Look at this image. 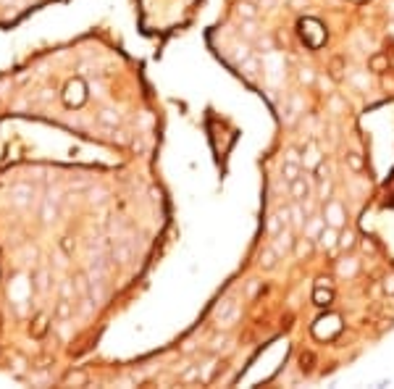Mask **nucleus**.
Wrapping results in <instances>:
<instances>
[{"instance_id": "f257e3e1", "label": "nucleus", "mask_w": 394, "mask_h": 389, "mask_svg": "<svg viewBox=\"0 0 394 389\" xmlns=\"http://www.w3.org/2000/svg\"><path fill=\"white\" fill-rule=\"evenodd\" d=\"M239 303H234V300H224L221 305L216 308V318H218V326L221 329H231L237 321H239Z\"/></svg>"}, {"instance_id": "f03ea898", "label": "nucleus", "mask_w": 394, "mask_h": 389, "mask_svg": "<svg viewBox=\"0 0 394 389\" xmlns=\"http://www.w3.org/2000/svg\"><path fill=\"white\" fill-rule=\"evenodd\" d=\"M323 219H326L329 226L342 229V226L347 224V208H344L339 200H329V203H326V211H323Z\"/></svg>"}, {"instance_id": "7ed1b4c3", "label": "nucleus", "mask_w": 394, "mask_h": 389, "mask_svg": "<svg viewBox=\"0 0 394 389\" xmlns=\"http://www.w3.org/2000/svg\"><path fill=\"white\" fill-rule=\"evenodd\" d=\"M294 242H297V239H294V229L286 226V229H281V232L273 237V250L279 255H289L294 250Z\"/></svg>"}, {"instance_id": "20e7f679", "label": "nucleus", "mask_w": 394, "mask_h": 389, "mask_svg": "<svg viewBox=\"0 0 394 389\" xmlns=\"http://www.w3.org/2000/svg\"><path fill=\"white\" fill-rule=\"evenodd\" d=\"M305 224H308V211L300 200H294L289 205V226H292L294 232H305Z\"/></svg>"}, {"instance_id": "39448f33", "label": "nucleus", "mask_w": 394, "mask_h": 389, "mask_svg": "<svg viewBox=\"0 0 394 389\" xmlns=\"http://www.w3.org/2000/svg\"><path fill=\"white\" fill-rule=\"evenodd\" d=\"M32 194H34V187L27 184V181H19V184L11 187V203L19 205V208H24V205L32 200Z\"/></svg>"}, {"instance_id": "423d86ee", "label": "nucleus", "mask_w": 394, "mask_h": 389, "mask_svg": "<svg viewBox=\"0 0 394 389\" xmlns=\"http://www.w3.org/2000/svg\"><path fill=\"white\" fill-rule=\"evenodd\" d=\"M318 245L323 250H334V247H339V229H334V226H323V232L318 234Z\"/></svg>"}, {"instance_id": "0eeeda50", "label": "nucleus", "mask_w": 394, "mask_h": 389, "mask_svg": "<svg viewBox=\"0 0 394 389\" xmlns=\"http://www.w3.org/2000/svg\"><path fill=\"white\" fill-rule=\"evenodd\" d=\"M289 194H292V200L305 203V200H308V194H310L308 179H305V176H297L294 181H289Z\"/></svg>"}, {"instance_id": "6e6552de", "label": "nucleus", "mask_w": 394, "mask_h": 389, "mask_svg": "<svg viewBox=\"0 0 394 389\" xmlns=\"http://www.w3.org/2000/svg\"><path fill=\"white\" fill-rule=\"evenodd\" d=\"M276 258H281V255L276 253L273 247H265V250H260V255H258V266L263 271H271V268H276Z\"/></svg>"}, {"instance_id": "1a4fd4ad", "label": "nucleus", "mask_w": 394, "mask_h": 389, "mask_svg": "<svg viewBox=\"0 0 394 389\" xmlns=\"http://www.w3.org/2000/svg\"><path fill=\"white\" fill-rule=\"evenodd\" d=\"M323 226H326V219H321V216H310L308 224H305V237L318 239V234L323 232Z\"/></svg>"}, {"instance_id": "9d476101", "label": "nucleus", "mask_w": 394, "mask_h": 389, "mask_svg": "<svg viewBox=\"0 0 394 389\" xmlns=\"http://www.w3.org/2000/svg\"><path fill=\"white\" fill-rule=\"evenodd\" d=\"M300 171H303V163H297V161H284L281 163V176L286 181H294L300 176Z\"/></svg>"}, {"instance_id": "9b49d317", "label": "nucleus", "mask_w": 394, "mask_h": 389, "mask_svg": "<svg viewBox=\"0 0 394 389\" xmlns=\"http://www.w3.org/2000/svg\"><path fill=\"white\" fill-rule=\"evenodd\" d=\"M74 316V305H71V300H58V305H55V318L58 321H68V318Z\"/></svg>"}, {"instance_id": "f8f14e48", "label": "nucleus", "mask_w": 394, "mask_h": 389, "mask_svg": "<svg viewBox=\"0 0 394 389\" xmlns=\"http://www.w3.org/2000/svg\"><path fill=\"white\" fill-rule=\"evenodd\" d=\"M97 121L103 124V127H119V124H121V113H116V111L106 108V111H100V113H97Z\"/></svg>"}, {"instance_id": "ddd939ff", "label": "nucleus", "mask_w": 394, "mask_h": 389, "mask_svg": "<svg viewBox=\"0 0 394 389\" xmlns=\"http://www.w3.org/2000/svg\"><path fill=\"white\" fill-rule=\"evenodd\" d=\"M344 163L350 171H355V174H363V168H365V161H363V155L360 153H347L344 155Z\"/></svg>"}, {"instance_id": "4468645a", "label": "nucleus", "mask_w": 394, "mask_h": 389, "mask_svg": "<svg viewBox=\"0 0 394 389\" xmlns=\"http://www.w3.org/2000/svg\"><path fill=\"white\" fill-rule=\"evenodd\" d=\"M111 258H113L116 263H121V266H124V263H129V260H132V247H129V245H116V247L111 250Z\"/></svg>"}, {"instance_id": "2eb2a0df", "label": "nucleus", "mask_w": 394, "mask_h": 389, "mask_svg": "<svg viewBox=\"0 0 394 389\" xmlns=\"http://www.w3.org/2000/svg\"><path fill=\"white\" fill-rule=\"evenodd\" d=\"M281 229H286V224H284V219L279 213H273V216H268V224H265V232H268V237H276L281 232Z\"/></svg>"}, {"instance_id": "dca6fc26", "label": "nucleus", "mask_w": 394, "mask_h": 389, "mask_svg": "<svg viewBox=\"0 0 394 389\" xmlns=\"http://www.w3.org/2000/svg\"><path fill=\"white\" fill-rule=\"evenodd\" d=\"M368 68H370V71H376V74H384V71H389V58L378 53V55H373V58L368 61Z\"/></svg>"}, {"instance_id": "f3484780", "label": "nucleus", "mask_w": 394, "mask_h": 389, "mask_svg": "<svg viewBox=\"0 0 394 389\" xmlns=\"http://www.w3.org/2000/svg\"><path fill=\"white\" fill-rule=\"evenodd\" d=\"M237 14H239L242 19H245V21H255V19H258V8H255V6L250 3V0H242L239 8H237Z\"/></svg>"}, {"instance_id": "a211bd4d", "label": "nucleus", "mask_w": 394, "mask_h": 389, "mask_svg": "<svg viewBox=\"0 0 394 389\" xmlns=\"http://www.w3.org/2000/svg\"><path fill=\"white\" fill-rule=\"evenodd\" d=\"M181 381H184V384H192V381H203L200 365H187V368L181 371Z\"/></svg>"}, {"instance_id": "6ab92c4d", "label": "nucleus", "mask_w": 394, "mask_h": 389, "mask_svg": "<svg viewBox=\"0 0 394 389\" xmlns=\"http://www.w3.org/2000/svg\"><path fill=\"white\" fill-rule=\"evenodd\" d=\"M87 381H89V376L84 371H71V373H66V379H63V384H68V386H82Z\"/></svg>"}, {"instance_id": "aec40b11", "label": "nucleus", "mask_w": 394, "mask_h": 389, "mask_svg": "<svg viewBox=\"0 0 394 389\" xmlns=\"http://www.w3.org/2000/svg\"><path fill=\"white\" fill-rule=\"evenodd\" d=\"M40 216H42V221H45V224L55 221V216H58V208L53 205V198H48V200L42 203V211H40Z\"/></svg>"}, {"instance_id": "412c9836", "label": "nucleus", "mask_w": 394, "mask_h": 389, "mask_svg": "<svg viewBox=\"0 0 394 389\" xmlns=\"http://www.w3.org/2000/svg\"><path fill=\"white\" fill-rule=\"evenodd\" d=\"M310 253H313V239H310V237L297 239V242H294V255H297V258H305V255H310Z\"/></svg>"}, {"instance_id": "4be33fe9", "label": "nucleus", "mask_w": 394, "mask_h": 389, "mask_svg": "<svg viewBox=\"0 0 394 389\" xmlns=\"http://www.w3.org/2000/svg\"><path fill=\"white\" fill-rule=\"evenodd\" d=\"M239 68H242V74H245V76H255V74H258V68H260V63H258V58H252V55H250V58H245L239 63Z\"/></svg>"}, {"instance_id": "5701e85b", "label": "nucleus", "mask_w": 394, "mask_h": 389, "mask_svg": "<svg viewBox=\"0 0 394 389\" xmlns=\"http://www.w3.org/2000/svg\"><path fill=\"white\" fill-rule=\"evenodd\" d=\"M58 292H61L63 300H71V297H76V284H74L71 279H63L61 287H58Z\"/></svg>"}, {"instance_id": "b1692460", "label": "nucleus", "mask_w": 394, "mask_h": 389, "mask_svg": "<svg viewBox=\"0 0 394 389\" xmlns=\"http://www.w3.org/2000/svg\"><path fill=\"white\" fill-rule=\"evenodd\" d=\"M216 365H218V360H216V358H208V360L200 365L203 381H211V379H213V373H216Z\"/></svg>"}, {"instance_id": "393cba45", "label": "nucleus", "mask_w": 394, "mask_h": 389, "mask_svg": "<svg viewBox=\"0 0 394 389\" xmlns=\"http://www.w3.org/2000/svg\"><path fill=\"white\" fill-rule=\"evenodd\" d=\"M48 279H50V271L40 268L37 276H34V287H37V292H48Z\"/></svg>"}, {"instance_id": "a878e982", "label": "nucleus", "mask_w": 394, "mask_h": 389, "mask_svg": "<svg viewBox=\"0 0 394 389\" xmlns=\"http://www.w3.org/2000/svg\"><path fill=\"white\" fill-rule=\"evenodd\" d=\"M318 163H321V153L316 150V145H313L310 150H308V155L303 158V166H305V168H316Z\"/></svg>"}, {"instance_id": "bb28decb", "label": "nucleus", "mask_w": 394, "mask_h": 389, "mask_svg": "<svg viewBox=\"0 0 394 389\" xmlns=\"http://www.w3.org/2000/svg\"><path fill=\"white\" fill-rule=\"evenodd\" d=\"M313 300H316V305H329V303L334 300V295H331V289L318 287L316 292H313Z\"/></svg>"}, {"instance_id": "cd10ccee", "label": "nucleus", "mask_w": 394, "mask_h": 389, "mask_svg": "<svg viewBox=\"0 0 394 389\" xmlns=\"http://www.w3.org/2000/svg\"><path fill=\"white\" fill-rule=\"evenodd\" d=\"M339 247H342V250H352V247H355V232H350V229H347V232H342V234H339Z\"/></svg>"}, {"instance_id": "c85d7f7f", "label": "nucleus", "mask_w": 394, "mask_h": 389, "mask_svg": "<svg viewBox=\"0 0 394 389\" xmlns=\"http://www.w3.org/2000/svg\"><path fill=\"white\" fill-rule=\"evenodd\" d=\"M245 58H250V45H247V42L234 45V61H237V63H242Z\"/></svg>"}, {"instance_id": "c756f323", "label": "nucleus", "mask_w": 394, "mask_h": 389, "mask_svg": "<svg viewBox=\"0 0 394 389\" xmlns=\"http://www.w3.org/2000/svg\"><path fill=\"white\" fill-rule=\"evenodd\" d=\"M95 303H97V300H95ZM95 303L89 300V295H84V297H82V305H79V313H82V316H92V313H95Z\"/></svg>"}, {"instance_id": "7c9ffc66", "label": "nucleus", "mask_w": 394, "mask_h": 389, "mask_svg": "<svg viewBox=\"0 0 394 389\" xmlns=\"http://www.w3.org/2000/svg\"><path fill=\"white\" fill-rule=\"evenodd\" d=\"M331 76L334 79H342L344 76V61L342 58H334L331 61Z\"/></svg>"}, {"instance_id": "2f4dec72", "label": "nucleus", "mask_w": 394, "mask_h": 389, "mask_svg": "<svg viewBox=\"0 0 394 389\" xmlns=\"http://www.w3.org/2000/svg\"><path fill=\"white\" fill-rule=\"evenodd\" d=\"M355 271H357V263H355V260H344V263H339V273H342V276H352Z\"/></svg>"}, {"instance_id": "473e14b6", "label": "nucleus", "mask_w": 394, "mask_h": 389, "mask_svg": "<svg viewBox=\"0 0 394 389\" xmlns=\"http://www.w3.org/2000/svg\"><path fill=\"white\" fill-rule=\"evenodd\" d=\"M297 76H300V82H303V84H313V82H316V74H313V68H300Z\"/></svg>"}, {"instance_id": "72a5a7b5", "label": "nucleus", "mask_w": 394, "mask_h": 389, "mask_svg": "<svg viewBox=\"0 0 394 389\" xmlns=\"http://www.w3.org/2000/svg\"><path fill=\"white\" fill-rule=\"evenodd\" d=\"M313 171H316V179H321V181H323V179H329V166L323 163V161H321L316 168H313Z\"/></svg>"}, {"instance_id": "f704fd0d", "label": "nucleus", "mask_w": 394, "mask_h": 389, "mask_svg": "<svg viewBox=\"0 0 394 389\" xmlns=\"http://www.w3.org/2000/svg\"><path fill=\"white\" fill-rule=\"evenodd\" d=\"M226 342H229V337H226V334H218V337H213V339H211V350H218L221 345H226Z\"/></svg>"}, {"instance_id": "c9c22d12", "label": "nucleus", "mask_w": 394, "mask_h": 389, "mask_svg": "<svg viewBox=\"0 0 394 389\" xmlns=\"http://www.w3.org/2000/svg\"><path fill=\"white\" fill-rule=\"evenodd\" d=\"M284 161H297V163H303V161H300V153L294 150V147H289V150L284 153Z\"/></svg>"}, {"instance_id": "e433bc0d", "label": "nucleus", "mask_w": 394, "mask_h": 389, "mask_svg": "<svg viewBox=\"0 0 394 389\" xmlns=\"http://www.w3.org/2000/svg\"><path fill=\"white\" fill-rule=\"evenodd\" d=\"M329 108H331V111H344V103H342L337 95H334V98L329 100Z\"/></svg>"}, {"instance_id": "4c0bfd02", "label": "nucleus", "mask_w": 394, "mask_h": 389, "mask_svg": "<svg viewBox=\"0 0 394 389\" xmlns=\"http://www.w3.org/2000/svg\"><path fill=\"white\" fill-rule=\"evenodd\" d=\"M384 289H386L389 295H394V273H389V276L384 279Z\"/></svg>"}, {"instance_id": "58836bf2", "label": "nucleus", "mask_w": 394, "mask_h": 389, "mask_svg": "<svg viewBox=\"0 0 394 389\" xmlns=\"http://www.w3.org/2000/svg\"><path fill=\"white\" fill-rule=\"evenodd\" d=\"M329 192H331V181H329V179H323V181H321V198L326 200V194H329Z\"/></svg>"}, {"instance_id": "ea45409f", "label": "nucleus", "mask_w": 394, "mask_h": 389, "mask_svg": "<svg viewBox=\"0 0 394 389\" xmlns=\"http://www.w3.org/2000/svg\"><path fill=\"white\" fill-rule=\"evenodd\" d=\"M242 32H245L247 37H252V34H255V21H245V24H242Z\"/></svg>"}, {"instance_id": "a19ab883", "label": "nucleus", "mask_w": 394, "mask_h": 389, "mask_svg": "<svg viewBox=\"0 0 394 389\" xmlns=\"http://www.w3.org/2000/svg\"><path fill=\"white\" fill-rule=\"evenodd\" d=\"M42 331H45V316H40V318H37V329H34V334L40 337Z\"/></svg>"}, {"instance_id": "79ce46f5", "label": "nucleus", "mask_w": 394, "mask_h": 389, "mask_svg": "<svg viewBox=\"0 0 394 389\" xmlns=\"http://www.w3.org/2000/svg\"><path fill=\"white\" fill-rule=\"evenodd\" d=\"M363 250H365V253H376V245L370 242V239H365V242H363Z\"/></svg>"}, {"instance_id": "37998d69", "label": "nucleus", "mask_w": 394, "mask_h": 389, "mask_svg": "<svg viewBox=\"0 0 394 389\" xmlns=\"http://www.w3.org/2000/svg\"><path fill=\"white\" fill-rule=\"evenodd\" d=\"M384 87H386V89H394V79H389V76H384Z\"/></svg>"}, {"instance_id": "c03bdc74", "label": "nucleus", "mask_w": 394, "mask_h": 389, "mask_svg": "<svg viewBox=\"0 0 394 389\" xmlns=\"http://www.w3.org/2000/svg\"><path fill=\"white\" fill-rule=\"evenodd\" d=\"M255 292H258V284H255V281H252V284H250V287H247V295H255Z\"/></svg>"}, {"instance_id": "a18cd8bd", "label": "nucleus", "mask_w": 394, "mask_h": 389, "mask_svg": "<svg viewBox=\"0 0 394 389\" xmlns=\"http://www.w3.org/2000/svg\"><path fill=\"white\" fill-rule=\"evenodd\" d=\"M386 32H389V34H391V37H394V24H389V27H386Z\"/></svg>"}]
</instances>
